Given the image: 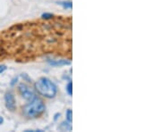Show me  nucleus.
<instances>
[{"label": "nucleus", "instance_id": "obj_10", "mask_svg": "<svg viewBox=\"0 0 161 132\" xmlns=\"http://www.w3.org/2000/svg\"><path fill=\"white\" fill-rule=\"evenodd\" d=\"M41 17H42V19H45V20H50L54 17V15L49 14V13H45V14H42Z\"/></svg>", "mask_w": 161, "mask_h": 132}, {"label": "nucleus", "instance_id": "obj_9", "mask_svg": "<svg viewBox=\"0 0 161 132\" xmlns=\"http://www.w3.org/2000/svg\"><path fill=\"white\" fill-rule=\"evenodd\" d=\"M66 91H67V93L69 94V96L73 95V83L71 81L66 86Z\"/></svg>", "mask_w": 161, "mask_h": 132}, {"label": "nucleus", "instance_id": "obj_6", "mask_svg": "<svg viewBox=\"0 0 161 132\" xmlns=\"http://www.w3.org/2000/svg\"><path fill=\"white\" fill-rule=\"evenodd\" d=\"M49 63L52 66H55V67H57V66H63V65H70L71 62L67 61V60H57V61H49Z\"/></svg>", "mask_w": 161, "mask_h": 132}, {"label": "nucleus", "instance_id": "obj_12", "mask_svg": "<svg viewBox=\"0 0 161 132\" xmlns=\"http://www.w3.org/2000/svg\"><path fill=\"white\" fill-rule=\"evenodd\" d=\"M6 68H7V67H6V66L5 65H0V74H1V73H3V72L6 70Z\"/></svg>", "mask_w": 161, "mask_h": 132}, {"label": "nucleus", "instance_id": "obj_8", "mask_svg": "<svg viewBox=\"0 0 161 132\" xmlns=\"http://www.w3.org/2000/svg\"><path fill=\"white\" fill-rule=\"evenodd\" d=\"M66 121H68L71 123L73 121V112L71 109L67 110V112H66Z\"/></svg>", "mask_w": 161, "mask_h": 132}, {"label": "nucleus", "instance_id": "obj_11", "mask_svg": "<svg viewBox=\"0 0 161 132\" xmlns=\"http://www.w3.org/2000/svg\"><path fill=\"white\" fill-rule=\"evenodd\" d=\"M17 81H18V78H17V77L13 78V80H12V81H11V83H10V85H11L12 87H13V86H15V85L17 83Z\"/></svg>", "mask_w": 161, "mask_h": 132}, {"label": "nucleus", "instance_id": "obj_7", "mask_svg": "<svg viewBox=\"0 0 161 132\" xmlns=\"http://www.w3.org/2000/svg\"><path fill=\"white\" fill-rule=\"evenodd\" d=\"M57 4L62 5L64 9H72L73 7L72 1H60V2H57Z\"/></svg>", "mask_w": 161, "mask_h": 132}, {"label": "nucleus", "instance_id": "obj_1", "mask_svg": "<svg viewBox=\"0 0 161 132\" xmlns=\"http://www.w3.org/2000/svg\"><path fill=\"white\" fill-rule=\"evenodd\" d=\"M35 88L39 94L48 98L55 97L57 93V86L46 77L39 79L35 83Z\"/></svg>", "mask_w": 161, "mask_h": 132}, {"label": "nucleus", "instance_id": "obj_3", "mask_svg": "<svg viewBox=\"0 0 161 132\" xmlns=\"http://www.w3.org/2000/svg\"><path fill=\"white\" fill-rule=\"evenodd\" d=\"M18 89H19V92H20V94H21V96L24 99H26V100L31 101V100H32L33 98L36 97L35 91L33 90L30 87V86L26 85L24 83H21V84H20Z\"/></svg>", "mask_w": 161, "mask_h": 132}, {"label": "nucleus", "instance_id": "obj_4", "mask_svg": "<svg viewBox=\"0 0 161 132\" xmlns=\"http://www.w3.org/2000/svg\"><path fill=\"white\" fill-rule=\"evenodd\" d=\"M5 107L9 111H15L16 108L15 104V96L10 92H6L5 95Z\"/></svg>", "mask_w": 161, "mask_h": 132}, {"label": "nucleus", "instance_id": "obj_5", "mask_svg": "<svg viewBox=\"0 0 161 132\" xmlns=\"http://www.w3.org/2000/svg\"><path fill=\"white\" fill-rule=\"evenodd\" d=\"M57 129L61 131H72L73 127L71 122H69L68 121H64L61 122V124L59 125Z\"/></svg>", "mask_w": 161, "mask_h": 132}, {"label": "nucleus", "instance_id": "obj_13", "mask_svg": "<svg viewBox=\"0 0 161 132\" xmlns=\"http://www.w3.org/2000/svg\"><path fill=\"white\" fill-rule=\"evenodd\" d=\"M60 115H61V114H60L59 113L56 114H55V116H54V121H57V119H58V117H59Z\"/></svg>", "mask_w": 161, "mask_h": 132}, {"label": "nucleus", "instance_id": "obj_14", "mask_svg": "<svg viewBox=\"0 0 161 132\" xmlns=\"http://www.w3.org/2000/svg\"><path fill=\"white\" fill-rule=\"evenodd\" d=\"M3 123H4V119L3 117L0 116V124H3Z\"/></svg>", "mask_w": 161, "mask_h": 132}, {"label": "nucleus", "instance_id": "obj_2", "mask_svg": "<svg viewBox=\"0 0 161 132\" xmlns=\"http://www.w3.org/2000/svg\"><path fill=\"white\" fill-rule=\"evenodd\" d=\"M45 111L44 102L39 97L33 98L23 108V114L27 118H37Z\"/></svg>", "mask_w": 161, "mask_h": 132}]
</instances>
